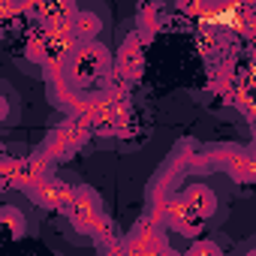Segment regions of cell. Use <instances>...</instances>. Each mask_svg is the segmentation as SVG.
<instances>
[{
	"instance_id": "cell-1",
	"label": "cell",
	"mask_w": 256,
	"mask_h": 256,
	"mask_svg": "<svg viewBox=\"0 0 256 256\" xmlns=\"http://www.w3.org/2000/svg\"><path fill=\"white\" fill-rule=\"evenodd\" d=\"M66 78H70V84H76L84 94L102 90L114 78V60H112L108 48L96 40L78 42L66 58Z\"/></svg>"
},
{
	"instance_id": "cell-2",
	"label": "cell",
	"mask_w": 256,
	"mask_h": 256,
	"mask_svg": "<svg viewBox=\"0 0 256 256\" xmlns=\"http://www.w3.org/2000/svg\"><path fill=\"white\" fill-rule=\"evenodd\" d=\"M64 214L70 217V223H72L78 232L96 238L100 244H112L114 235H118L112 217L102 211L100 196H96L94 190H88V187H78V190L72 193V199H70V205L64 208Z\"/></svg>"
},
{
	"instance_id": "cell-3",
	"label": "cell",
	"mask_w": 256,
	"mask_h": 256,
	"mask_svg": "<svg viewBox=\"0 0 256 256\" xmlns=\"http://www.w3.org/2000/svg\"><path fill=\"white\" fill-rule=\"evenodd\" d=\"M90 136H94V133L82 124V118H78V114H70L64 124H58L54 130L48 133V139H46V154H48L52 160H70V157H76V154L84 148V142H88Z\"/></svg>"
},
{
	"instance_id": "cell-4",
	"label": "cell",
	"mask_w": 256,
	"mask_h": 256,
	"mask_svg": "<svg viewBox=\"0 0 256 256\" xmlns=\"http://www.w3.org/2000/svg\"><path fill=\"white\" fill-rule=\"evenodd\" d=\"M46 175H52V157L42 151V154H34L28 160H16V157H6L4 160V187H22V190H30L36 181H42Z\"/></svg>"
},
{
	"instance_id": "cell-5",
	"label": "cell",
	"mask_w": 256,
	"mask_h": 256,
	"mask_svg": "<svg viewBox=\"0 0 256 256\" xmlns=\"http://www.w3.org/2000/svg\"><path fill=\"white\" fill-rule=\"evenodd\" d=\"M145 72V40L142 34H130L114 58V78L112 82H124V84H136Z\"/></svg>"
},
{
	"instance_id": "cell-6",
	"label": "cell",
	"mask_w": 256,
	"mask_h": 256,
	"mask_svg": "<svg viewBox=\"0 0 256 256\" xmlns=\"http://www.w3.org/2000/svg\"><path fill=\"white\" fill-rule=\"evenodd\" d=\"M250 6L247 0H211V6L205 10L202 22L205 24H217V28H232V30H244L247 18H250Z\"/></svg>"
},
{
	"instance_id": "cell-7",
	"label": "cell",
	"mask_w": 256,
	"mask_h": 256,
	"mask_svg": "<svg viewBox=\"0 0 256 256\" xmlns=\"http://www.w3.org/2000/svg\"><path fill=\"white\" fill-rule=\"evenodd\" d=\"M72 193H76V190H72L70 184H64L60 178H54V175H46L42 181H36V184L28 190V196H30L36 205L52 208V211H64V208L70 205Z\"/></svg>"
},
{
	"instance_id": "cell-8",
	"label": "cell",
	"mask_w": 256,
	"mask_h": 256,
	"mask_svg": "<svg viewBox=\"0 0 256 256\" xmlns=\"http://www.w3.org/2000/svg\"><path fill=\"white\" fill-rule=\"evenodd\" d=\"M22 10L28 18L40 22V24H52V22H70L76 18V0H22Z\"/></svg>"
},
{
	"instance_id": "cell-9",
	"label": "cell",
	"mask_w": 256,
	"mask_h": 256,
	"mask_svg": "<svg viewBox=\"0 0 256 256\" xmlns=\"http://www.w3.org/2000/svg\"><path fill=\"white\" fill-rule=\"evenodd\" d=\"M136 22H139L142 40L148 42L151 36H157L166 28L169 16H166V6L160 4V0H139V16H136Z\"/></svg>"
},
{
	"instance_id": "cell-10",
	"label": "cell",
	"mask_w": 256,
	"mask_h": 256,
	"mask_svg": "<svg viewBox=\"0 0 256 256\" xmlns=\"http://www.w3.org/2000/svg\"><path fill=\"white\" fill-rule=\"evenodd\" d=\"M226 169L235 181L241 184H253L256 181V154L253 151H238L232 148L229 151V160H226Z\"/></svg>"
},
{
	"instance_id": "cell-11",
	"label": "cell",
	"mask_w": 256,
	"mask_h": 256,
	"mask_svg": "<svg viewBox=\"0 0 256 256\" xmlns=\"http://www.w3.org/2000/svg\"><path fill=\"white\" fill-rule=\"evenodd\" d=\"M181 196L190 202V208H193L202 220H208V217L217 211V196H214L211 187H205V184H193V187H187Z\"/></svg>"
},
{
	"instance_id": "cell-12",
	"label": "cell",
	"mask_w": 256,
	"mask_h": 256,
	"mask_svg": "<svg viewBox=\"0 0 256 256\" xmlns=\"http://www.w3.org/2000/svg\"><path fill=\"white\" fill-rule=\"evenodd\" d=\"M72 28H76L78 42H88V40H96V36H100L102 22H100V16H94V12H76Z\"/></svg>"
},
{
	"instance_id": "cell-13",
	"label": "cell",
	"mask_w": 256,
	"mask_h": 256,
	"mask_svg": "<svg viewBox=\"0 0 256 256\" xmlns=\"http://www.w3.org/2000/svg\"><path fill=\"white\" fill-rule=\"evenodd\" d=\"M0 223H4V232H10V238L24 235V217H22L12 205L4 208V214H0Z\"/></svg>"
},
{
	"instance_id": "cell-14",
	"label": "cell",
	"mask_w": 256,
	"mask_h": 256,
	"mask_svg": "<svg viewBox=\"0 0 256 256\" xmlns=\"http://www.w3.org/2000/svg\"><path fill=\"white\" fill-rule=\"evenodd\" d=\"M208 6H211V0H178V12L190 18H202Z\"/></svg>"
},
{
	"instance_id": "cell-15",
	"label": "cell",
	"mask_w": 256,
	"mask_h": 256,
	"mask_svg": "<svg viewBox=\"0 0 256 256\" xmlns=\"http://www.w3.org/2000/svg\"><path fill=\"white\" fill-rule=\"evenodd\" d=\"M187 253H190V256H199V253H211V256H220V247H217L214 241H196V244H190V247H187Z\"/></svg>"
},
{
	"instance_id": "cell-16",
	"label": "cell",
	"mask_w": 256,
	"mask_h": 256,
	"mask_svg": "<svg viewBox=\"0 0 256 256\" xmlns=\"http://www.w3.org/2000/svg\"><path fill=\"white\" fill-rule=\"evenodd\" d=\"M247 6H250V10H256V0H247Z\"/></svg>"
},
{
	"instance_id": "cell-17",
	"label": "cell",
	"mask_w": 256,
	"mask_h": 256,
	"mask_svg": "<svg viewBox=\"0 0 256 256\" xmlns=\"http://www.w3.org/2000/svg\"><path fill=\"white\" fill-rule=\"evenodd\" d=\"M253 154H256V148H253Z\"/></svg>"
}]
</instances>
